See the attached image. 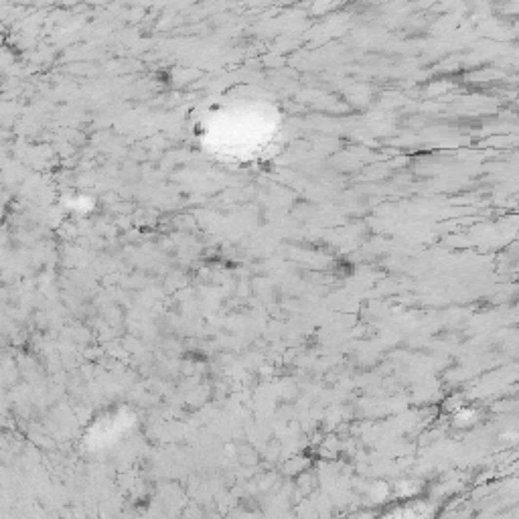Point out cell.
I'll return each mask as SVG.
<instances>
[{
    "instance_id": "6da1fadb",
    "label": "cell",
    "mask_w": 519,
    "mask_h": 519,
    "mask_svg": "<svg viewBox=\"0 0 519 519\" xmlns=\"http://www.w3.org/2000/svg\"><path fill=\"white\" fill-rule=\"evenodd\" d=\"M395 519H426V517H424V513L418 511V509H406V511L399 513Z\"/></svg>"
}]
</instances>
